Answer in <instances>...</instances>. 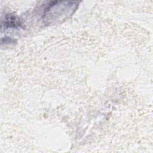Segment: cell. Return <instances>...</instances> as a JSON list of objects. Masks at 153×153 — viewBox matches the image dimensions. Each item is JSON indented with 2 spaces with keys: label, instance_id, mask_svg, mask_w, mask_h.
<instances>
[{
  "label": "cell",
  "instance_id": "obj_1",
  "mask_svg": "<svg viewBox=\"0 0 153 153\" xmlns=\"http://www.w3.org/2000/svg\"><path fill=\"white\" fill-rule=\"evenodd\" d=\"M14 16H8L5 17L4 24L5 27H16L20 26V22Z\"/></svg>",
  "mask_w": 153,
  "mask_h": 153
}]
</instances>
